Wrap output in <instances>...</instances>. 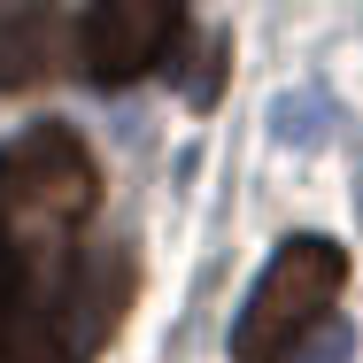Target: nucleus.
I'll use <instances>...</instances> for the list:
<instances>
[{
	"label": "nucleus",
	"instance_id": "nucleus-4",
	"mask_svg": "<svg viewBox=\"0 0 363 363\" xmlns=\"http://www.w3.org/2000/svg\"><path fill=\"white\" fill-rule=\"evenodd\" d=\"M186 31V0H93L77 16V62L93 85L147 77Z\"/></svg>",
	"mask_w": 363,
	"mask_h": 363
},
{
	"label": "nucleus",
	"instance_id": "nucleus-1",
	"mask_svg": "<svg viewBox=\"0 0 363 363\" xmlns=\"http://www.w3.org/2000/svg\"><path fill=\"white\" fill-rule=\"evenodd\" d=\"M132 301L116 247H0V363H85Z\"/></svg>",
	"mask_w": 363,
	"mask_h": 363
},
{
	"label": "nucleus",
	"instance_id": "nucleus-3",
	"mask_svg": "<svg viewBox=\"0 0 363 363\" xmlns=\"http://www.w3.org/2000/svg\"><path fill=\"white\" fill-rule=\"evenodd\" d=\"M340 286H348V247L340 240H325V232L279 240V255L263 263V279L247 286L240 317H232V363H286L325 325Z\"/></svg>",
	"mask_w": 363,
	"mask_h": 363
},
{
	"label": "nucleus",
	"instance_id": "nucleus-5",
	"mask_svg": "<svg viewBox=\"0 0 363 363\" xmlns=\"http://www.w3.org/2000/svg\"><path fill=\"white\" fill-rule=\"evenodd\" d=\"M62 62L55 0H0V93H23Z\"/></svg>",
	"mask_w": 363,
	"mask_h": 363
},
{
	"label": "nucleus",
	"instance_id": "nucleus-2",
	"mask_svg": "<svg viewBox=\"0 0 363 363\" xmlns=\"http://www.w3.org/2000/svg\"><path fill=\"white\" fill-rule=\"evenodd\" d=\"M101 201V170L70 124H31L0 147V247H70Z\"/></svg>",
	"mask_w": 363,
	"mask_h": 363
}]
</instances>
